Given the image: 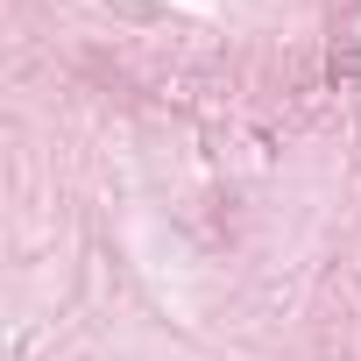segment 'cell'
<instances>
[]
</instances>
